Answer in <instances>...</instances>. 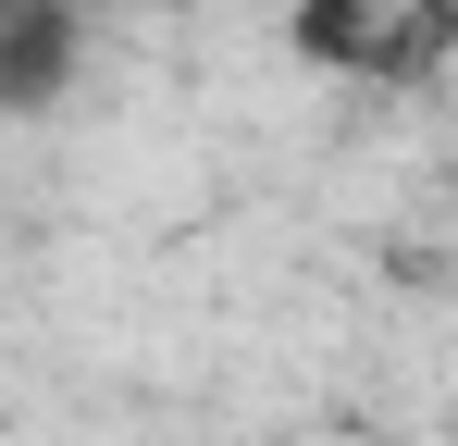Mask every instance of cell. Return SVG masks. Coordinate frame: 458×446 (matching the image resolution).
<instances>
[{
  "label": "cell",
  "mask_w": 458,
  "mask_h": 446,
  "mask_svg": "<svg viewBox=\"0 0 458 446\" xmlns=\"http://www.w3.org/2000/svg\"><path fill=\"white\" fill-rule=\"evenodd\" d=\"M298 50L360 87H421L446 63V0H298Z\"/></svg>",
  "instance_id": "cell-1"
},
{
  "label": "cell",
  "mask_w": 458,
  "mask_h": 446,
  "mask_svg": "<svg viewBox=\"0 0 458 446\" xmlns=\"http://www.w3.org/2000/svg\"><path fill=\"white\" fill-rule=\"evenodd\" d=\"M87 13L75 0H0V112H50L75 87Z\"/></svg>",
  "instance_id": "cell-2"
}]
</instances>
